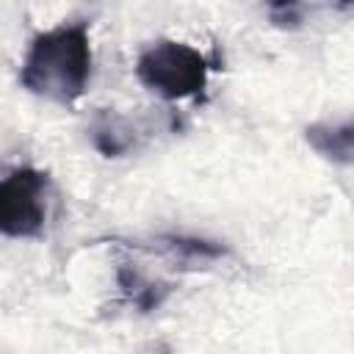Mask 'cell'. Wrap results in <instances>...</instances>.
<instances>
[{
    "label": "cell",
    "instance_id": "obj_2",
    "mask_svg": "<svg viewBox=\"0 0 354 354\" xmlns=\"http://www.w3.org/2000/svg\"><path fill=\"white\" fill-rule=\"evenodd\" d=\"M210 69H218L216 58L177 39H155L136 58L138 83L169 102L205 94Z\"/></svg>",
    "mask_w": 354,
    "mask_h": 354
},
{
    "label": "cell",
    "instance_id": "obj_3",
    "mask_svg": "<svg viewBox=\"0 0 354 354\" xmlns=\"http://www.w3.org/2000/svg\"><path fill=\"white\" fill-rule=\"evenodd\" d=\"M53 202V180L36 166H6L0 171V235H44Z\"/></svg>",
    "mask_w": 354,
    "mask_h": 354
},
{
    "label": "cell",
    "instance_id": "obj_1",
    "mask_svg": "<svg viewBox=\"0 0 354 354\" xmlns=\"http://www.w3.org/2000/svg\"><path fill=\"white\" fill-rule=\"evenodd\" d=\"M91 69V28L86 19H69L30 39L19 64V83L41 100L72 105L86 94Z\"/></svg>",
    "mask_w": 354,
    "mask_h": 354
},
{
    "label": "cell",
    "instance_id": "obj_5",
    "mask_svg": "<svg viewBox=\"0 0 354 354\" xmlns=\"http://www.w3.org/2000/svg\"><path fill=\"white\" fill-rule=\"evenodd\" d=\"M116 282H119V290L124 293V301L133 304L141 313L158 310L163 304V299L171 293L169 282H160L158 277H149L136 263H122L116 268Z\"/></svg>",
    "mask_w": 354,
    "mask_h": 354
},
{
    "label": "cell",
    "instance_id": "obj_4",
    "mask_svg": "<svg viewBox=\"0 0 354 354\" xmlns=\"http://www.w3.org/2000/svg\"><path fill=\"white\" fill-rule=\"evenodd\" d=\"M144 133H149V127L144 124L141 116H127V113H119L111 108L97 111L88 122V138H91L94 149L102 152L105 158L127 155L130 149L138 147Z\"/></svg>",
    "mask_w": 354,
    "mask_h": 354
},
{
    "label": "cell",
    "instance_id": "obj_6",
    "mask_svg": "<svg viewBox=\"0 0 354 354\" xmlns=\"http://www.w3.org/2000/svg\"><path fill=\"white\" fill-rule=\"evenodd\" d=\"M307 144L326 160L337 163V166H348L351 163V152H354V127L348 119L343 122H313L304 130Z\"/></svg>",
    "mask_w": 354,
    "mask_h": 354
}]
</instances>
